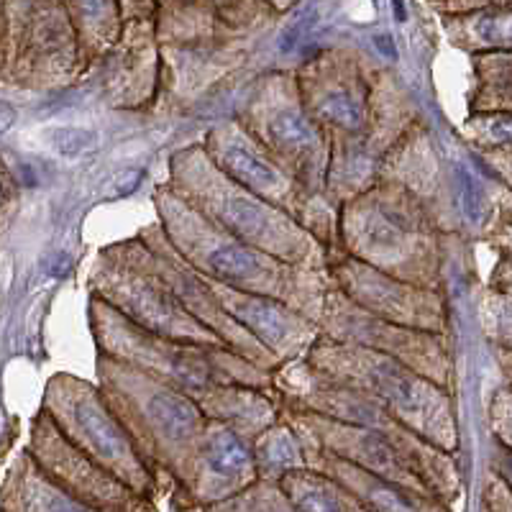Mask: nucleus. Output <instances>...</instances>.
I'll return each instance as SVG.
<instances>
[{
	"label": "nucleus",
	"instance_id": "nucleus-1",
	"mask_svg": "<svg viewBox=\"0 0 512 512\" xmlns=\"http://www.w3.org/2000/svg\"><path fill=\"white\" fill-rule=\"evenodd\" d=\"M77 420H80L82 431H85V436L90 438V443L98 448L100 454H105L108 459H116V456L126 451V438L118 431V425L113 423L111 415L105 413L100 405L90 400L80 402L77 405Z\"/></svg>",
	"mask_w": 512,
	"mask_h": 512
},
{
	"label": "nucleus",
	"instance_id": "nucleus-2",
	"mask_svg": "<svg viewBox=\"0 0 512 512\" xmlns=\"http://www.w3.org/2000/svg\"><path fill=\"white\" fill-rule=\"evenodd\" d=\"M149 410H152L157 425L169 438H185L198 425V410L192 408L190 402L180 395L159 392L152 400V408Z\"/></svg>",
	"mask_w": 512,
	"mask_h": 512
},
{
	"label": "nucleus",
	"instance_id": "nucleus-3",
	"mask_svg": "<svg viewBox=\"0 0 512 512\" xmlns=\"http://www.w3.org/2000/svg\"><path fill=\"white\" fill-rule=\"evenodd\" d=\"M233 313L244 320L251 331H256L264 341H280L287 333V320L274 305L262 303V300H246V303L236 305Z\"/></svg>",
	"mask_w": 512,
	"mask_h": 512
},
{
	"label": "nucleus",
	"instance_id": "nucleus-4",
	"mask_svg": "<svg viewBox=\"0 0 512 512\" xmlns=\"http://www.w3.org/2000/svg\"><path fill=\"white\" fill-rule=\"evenodd\" d=\"M223 164L231 175L239 177L241 182L251 187H277L280 185V177L269 164H264L262 159H256L254 154L239 149V146H231L223 154Z\"/></svg>",
	"mask_w": 512,
	"mask_h": 512
},
{
	"label": "nucleus",
	"instance_id": "nucleus-5",
	"mask_svg": "<svg viewBox=\"0 0 512 512\" xmlns=\"http://www.w3.org/2000/svg\"><path fill=\"white\" fill-rule=\"evenodd\" d=\"M285 487L290 489V497L295 500V505L303 507V510H338L341 507L331 487L320 482V479L295 474Z\"/></svg>",
	"mask_w": 512,
	"mask_h": 512
},
{
	"label": "nucleus",
	"instance_id": "nucleus-6",
	"mask_svg": "<svg viewBox=\"0 0 512 512\" xmlns=\"http://www.w3.org/2000/svg\"><path fill=\"white\" fill-rule=\"evenodd\" d=\"M210 269L226 280H249L259 272V262L251 251L241 246H221L210 254Z\"/></svg>",
	"mask_w": 512,
	"mask_h": 512
},
{
	"label": "nucleus",
	"instance_id": "nucleus-7",
	"mask_svg": "<svg viewBox=\"0 0 512 512\" xmlns=\"http://www.w3.org/2000/svg\"><path fill=\"white\" fill-rule=\"evenodd\" d=\"M208 464L218 474H239L249 466V451H246L239 438L223 433V436L210 443Z\"/></svg>",
	"mask_w": 512,
	"mask_h": 512
},
{
	"label": "nucleus",
	"instance_id": "nucleus-8",
	"mask_svg": "<svg viewBox=\"0 0 512 512\" xmlns=\"http://www.w3.org/2000/svg\"><path fill=\"white\" fill-rule=\"evenodd\" d=\"M272 134L280 144L287 146H313L318 141L315 128L297 113H285L272 123Z\"/></svg>",
	"mask_w": 512,
	"mask_h": 512
},
{
	"label": "nucleus",
	"instance_id": "nucleus-9",
	"mask_svg": "<svg viewBox=\"0 0 512 512\" xmlns=\"http://www.w3.org/2000/svg\"><path fill=\"white\" fill-rule=\"evenodd\" d=\"M223 218L241 233H256L264 223V213L251 200L231 198L223 205Z\"/></svg>",
	"mask_w": 512,
	"mask_h": 512
},
{
	"label": "nucleus",
	"instance_id": "nucleus-10",
	"mask_svg": "<svg viewBox=\"0 0 512 512\" xmlns=\"http://www.w3.org/2000/svg\"><path fill=\"white\" fill-rule=\"evenodd\" d=\"M320 116L328 121L338 123L344 128H359L361 126V111L359 105L349 98L346 93H331L323 103H320Z\"/></svg>",
	"mask_w": 512,
	"mask_h": 512
},
{
	"label": "nucleus",
	"instance_id": "nucleus-11",
	"mask_svg": "<svg viewBox=\"0 0 512 512\" xmlns=\"http://www.w3.org/2000/svg\"><path fill=\"white\" fill-rule=\"evenodd\" d=\"M49 144L57 149L59 154L64 157H75V154L85 152L90 146L95 144V134L93 131H85V128H52L47 134Z\"/></svg>",
	"mask_w": 512,
	"mask_h": 512
},
{
	"label": "nucleus",
	"instance_id": "nucleus-12",
	"mask_svg": "<svg viewBox=\"0 0 512 512\" xmlns=\"http://www.w3.org/2000/svg\"><path fill=\"white\" fill-rule=\"evenodd\" d=\"M315 21H318V11H315V6L300 8V11L292 16L290 24L285 26V31H282V39H280L282 52H292V49H295L297 44L308 36V31L313 29Z\"/></svg>",
	"mask_w": 512,
	"mask_h": 512
},
{
	"label": "nucleus",
	"instance_id": "nucleus-13",
	"mask_svg": "<svg viewBox=\"0 0 512 512\" xmlns=\"http://www.w3.org/2000/svg\"><path fill=\"white\" fill-rule=\"evenodd\" d=\"M477 31L484 41H489V44L507 47V41H510V13H487V16L479 21Z\"/></svg>",
	"mask_w": 512,
	"mask_h": 512
},
{
	"label": "nucleus",
	"instance_id": "nucleus-14",
	"mask_svg": "<svg viewBox=\"0 0 512 512\" xmlns=\"http://www.w3.org/2000/svg\"><path fill=\"white\" fill-rule=\"evenodd\" d=\"M459 180H461V205L466 210V218L474 223L482 221L484 216V203H482V192H479L477 182L472 177L466 175L464 169L459 172Z\"/></svg>",
	"mask_w": 512,
	"mask_h": 512
},
{
	"label": "nucleus",
	"instance_id": "nucleus-15",
	"mask_svg": "<svg viewBox=\"0 0 512 512\" xmlns=\"http://www.w3.org/2000/svg\"><path fill=\"white\" fill-rule=\"evenodd\" d=\"M377 379L379 384H382V390L387 392L392 400H397L400 405H410V402H413V387H410L408 379L397 377L392 369H382V372H377Z\"/></svg>",
	"mask_w": 512,
	"mask_h": 512
},
{
	"label": "nucleus",
	"instance_id": "nucleus-16",
	"mask_svg": "<svg viewBox=\"0 0 512 512\" xmlns=\"http://www.w3.org/2000/svg\"><path fill=\"white\" fill-rule=\"evenodd\" d=\"M264 456L269 459V464L274 466H287L295 461V446H292V438L290 436H274L272 441L264 446Z\"/></svg>",
	"mask_w": 512,
	"mask_h": 512
},
{
	"label": "nucleus",
	"instance_id": "nucleus-17",
	"mask_svg": "<svg viewBox=\"0 0 512 512\" xmlns=\"http://www.w3.org/2000/svg\"><path fill=\"white\" fill-rule=\"evenodd\" d=\"M364 448H367V456L374 461L377 466H387L392 461V454L390 448H387V443H382L379 438L369 436L364 438Z\"/></svg>",
	"mask_w": 512,
	"mask_h": 512
},
{
	"label": "nucleus",
	"instance_id": "nucleus-18",
	"mask_svg": "<svg viewBox=\"0 0 512 512\" xmlns=\"http://www.w3.org/2000/svg\"><path fill=\"white\" fill-rule=\"evenodd\" d=\"M77 6L88 18H103L111 11V0H77Z\"/></svg>",
	"mask_w": 512,
	"mask_h": 512
},
{
	"label": "nucleus",
	"instance_id": "nucleus-19",
	"mask_svg": "<svg viewBox=\"0 0 512 512\" xmlns=\"http://www.w3.org/2000/svg\"><path fill=\"white\" fill-rule=\"evenodd\" d=\"M374 47H377L379 52L384 54V57H387V59H392V62H395V59H397L395 39H392L390 34H377V36H374Z\"/></svg>",
	"mask_w": 512,
	"mask_h": 512
},
{
	"label": "nucleus",
	"instance_id": "nucleus-20",
	"mask_svg": "<svg viewBox=\"0 0 512 512\" xmlns=\"http://www.w3.org/2000/svg\"><path fill=\"white\" fill-rule=\"evenodd\" d=\"M139 182H141V172H128L126 180H121V185H118L116 198H121V195H128V192H134Z\"/></svg>",
	"mask_w": 512,
	"mask_h": 512
},
{
	"label": "nucleus",
	"instance_id": "nucleus-21",
	"mask_svg": "<svg viewBox=\"0 0 512 512\" xmlns=\"http://www.w3.org/2000/svg\"><path fill=\"white\" fill-rule=\"evenodd\" d=\"M13 121H16V111L8 103H0V134H6Z\"/></svg>",
	"mask_w": 512,
	"mask_h": 512
},
{
	"label": "nucleus",
	"instance_id": "nucleus-22",
	"mask_svg": "<svg viewBox=\"0 0 512 512\" xmlns=\"http://www.w3.org/2000/svg\"><path fill=\"white\" fill-rule=\"evenodd\" d=\"M392 8H395L397 21H405V18H408V13H405V3H402V0H392Z\"/></svg>",
	"mask_w": 512,
	"mask_h": 512
},
{
	"label": "nucleus",
	"instance_id": "nucleus-23",
	"mask_svg": "<svg viewBox=\"0 0 512 512\" xmlns=\"http://www.w3.org/2000/svg\"><path fill=\"white\" fill-rule=\"evenodd\" d=\"M379 3H382V0H374V6H379Z\"/></svg>",
	"mask_w": 512,
	"mask_h": 512
}]
</instances>
